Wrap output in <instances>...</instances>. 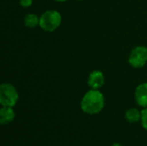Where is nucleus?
Masks as SVG:
<instances>
[{
    "mask_svg": "<svg viewBox=\"0 0 147 146\" xmlns=\"http://www.w3.org/2000/svg\"><path fill=\"white\" fill-rule=\"evenodd\" d=\"M105 105L102 93L98 89H91L84 94L81 100L80 107L84 113L88 114H96L100 113Z\"/></svg>",
    "mask_w": 147,
    "mask_h": 146,
    "instance_id": "1",
    "label": "nucleus"
},
{
    "mask_svg": "<svg viewBox=\"0 0 147 146\" xmlns=\"http://www.w3.org/2000/svg\"><path fill=\"white\" fill-rule=\"evenodd\" d=\"M62 16L57 10H47L40 17V27L46 32L56 30L61 24Z\"/></svg>",
    "mask_w": 147,
    "mask_h": 146,
    "instance_id": "2",
    "label": "nucleus"
},
{
    "mask_svg": "<svg viewBox=\"0 0 147 146\" xmlns=\"http://www.w3.org/2000/svg\"><path fill=\"white\" fill-rule=\"evenodd\" d=\"M19 99L16 89L9 83H3L0 86V103L5 107H15Z\"/></svg>",
    "mask_w": 147,
    "mask_h": 146,
    "instance_id": "3",
    "label": "nucleus"
},
{
    "mask_svg": "<svg viewBox=\"0 0 147 146\" xmlns=\"http://www.w3.org/2000/svg\"><path fill=\"white\" fill-rule=\"evenodd\" d=\"M147 62V47L138 46L134 47L129 54L128 63L134 68H141Z\"/></svg>",
    "mask_w": 147,
    "mask_h": 146,
    "instance_id": "4",
    "label": "nucleus"
},
{
    "mask_svg": "<svg viewBox=\"0 0 147 146\" xmlns=\"http://www.w3.org/2000/svg\"><path fill=\"white\" fill-rule=\"evenodd\" d=\"M104 75L100 71H93L88 78V85L93 89H99L104 84Z\"/></svg>",
    "mask_w": 147,
    "mask_h": 146,
    "instance_id": "5",
    "label": "nucleus"
},
{
    "mask_svg": "<svg viewBox=\"0 0 147 146\" xmlns=\"http://www.w3.org/2000/svg\"><path fill=\"white\" fill-rule=\"evenodd\" d=\"M134 96L139 106L147 108V83H143L138 85L135 89Z\"/></svg>",
    "mask_w": 147,
    "mask_h": 146,
    "instance_id": "6",
    "label": "nucleus"
},
{
    "mask_svg": "<svg viewBox=\"0 0 147 146\" xmlns=\"http://www.w3.org/2000/svg\"><path fill=\"white\" fill-rule=\"evenodd\" d=\"M15 111L12 107L2 106L0 109V123L1 125H7L12 122L15 119Z\"/></svg>",
    "mask_w": 147,
    "mask_h": 146,
    "instance_id": "7",
    "label": "nucleus"
},
{
    "mask_svg": "<svg viewBox=\"0 0 147 146\" xmlns=\"http://www.w3.org/2000/svg\"><path fill=\"white\" fill-rule=\"evenodd\" d=\"M125 117H126V120L129 123H136V122L140 121L141 119V111H140L139 109H137L135 108H129L126 112Z\"/></svg>",
    "mask_w": 147,
    "mask_h": 146,
    "instance_id": "8",
    "label": "nucleus"
},
{
    "mask_svg": "<svg viewBox=\"0 0 147 146\" xmlns=\"http://www.w3.org/2000/svg\"><path fill=\"white\" fill-rule=\"evenodd\" d=\"M24 24L29 28H34L40 25V17H38V15L35 14L29 13L24 17Z\"/></svg>",
    "mask_w": 147,
    "mask_h": 146,
    "instance_id": "9",
    "label": "nucleus"
},
{
    "mask_svg": "<svg viewBox=\"0 0 147 146\" xmlns=\"http://www.w3.org/2000/svg\"><path fill=\"white\" fill-rule=\"evenodd\" d=\"M141 125L144 129L147 131V108H145L141 111V119H140Z\"/></svg>",
    "mask_w": 147,
    "mask_h": 146,
    "instance_id": "10",
    "label": "nucleus"
},
{
    "mask_svg": "<svg viewBox=\"0 0 147 146\" xmlns=\"http://www.w3.org/2000/svg\"><path fill=\"white\" fill-rule=\"evenodd\" d=\"M19 3L21 6L24 7V8H27V7H29L32 5L33 3V0H19Z\"/></svg>",
    "mask_w": 147,
    "mask_h": 146,
    "instance_id": "11",
    "label": "nucleus"
},
{
    "mask_svg": "<svg viewBox=\"0 0 147 146\" xmlns=\"http://www.w3.org/2000/svg\"><path fill=\"white\" fill-rule=\"evenodd\" d=\"M112 146H122L121 144H119V143H115V144H113Z\"/></svg>",
    "mask_w": 147,
    "mask_h": 146,
    "instance_id": "12",
    "label": "nucleus"
},
{
    "mask_svg": "<svg viewBox=\"0 0 147 146\" xmlns=\"http://www.w3.org/2000/svg\"><path fill=\"white\" fill-rule=\"evenodd\" d=\"M55 1H57V2H65L67 0H55Z\"/></svg>",
    "mask_w": 147,
    "mask_h": 146,
    "instance_id": "13",
    "label": "nucleus"
},
{
    "mask_svg": "<svg viewBox=\"0 0 147 146\" xmlns=\"http://www.w3.org/2000/svg\"><path fill=\"white\" fill-rule=\"evenodd\" d=\"M78 1H81V0H78Z\"/></svg>",
    "mask_w": 147,
    "mask_h": 146,
    "instance_id": "14",
    "label": "nucleus"
}]
</instances>
